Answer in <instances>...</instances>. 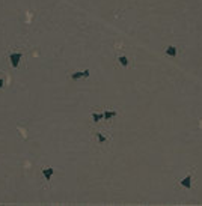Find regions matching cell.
Segmentation results:
<instances>
[{
    "mask_svg": "<svg viewBox=\"0 0 202 206\" xmlns=\"http://www.w3.org/2000/svg\"><path fill=\"white\" fill-rule=\"evenodd\" d=\"M21 57H23V54H21V53H12V54L9 56L11 65H12L14 68H17V66H18V63H20V60H21Z\"/></svg>",
    "mask_w": 202,
    "mask_h": 206,
    "instance_id": "6da1fadb",
    "label": "cell"
},
{
    "mask_svg": "<svg viewBox=\"0 0 202 206\" xmlns=\"http://www.w3.org/2000/svg\"><path fill=\"white\" fill-rule=\"evenodd\" d=\"M86 78V77H89V69H84V71H77V72H73L71 74V78L73 80H79V78Z\"/></svg>",
    "mask_w": 202,
    "mask_h": 206,
    "instance_id": "7a4b0ae2",
    "label": "cell"
},
{
    "mask_svg": "<svg viewBox=\"0 0 202 206\" xmlns=\"http://www.w3.org/2000/svg\"><path fill=\"white\" fill-rule=\"evenodd\" d=\"M53 173H54V169H51V167L42 169V175H44V178H46V180H50L51 176H53Z\"/></svg>",
    "mask_w": 202,
    "mask_h": 206,
    "instance_id": "3957f363",
    "label": "cell"
},
{
    "mask_svg": "<svg viewBox=\"0 0 202 206\" xmlns=\"http://www.w3.org/2000/svg\"><path fill=\"white\" fill-rule=\"evenodd\" d=\"M181 185H183L184 188H190V187H192V173L187 175V176L181 180Z\"/></svg>",
    "mask_w": 202,
    "mask_h": 206,
    "instance_id": "277c9868",
    "label": "cell"
},
{
    "mask_svg": "<svg viewBox=\"0 0 202 206\" xmlns=\"http://www.w3.org/2000/svg\"><path fill=\"white\" fill-rule=\"evenodd\" d=\"M166 54H167L169 57L176 56V47H173V45H169V47L166 48Z\"/></svg>",
    "mask_w": 202,
    "mask_h": 206,
    "instance_id": "5b68a950",
    "label": "cell"
},
{
    "mask_svg": "<svg viewBox=\"0 0 202 206\" xmlns=\"http://www.w3.org/2000/svg\"><path fill=\"white\" fill-rule=\"evenodd\" d=\"M115 114H116L115 111H106V113L103 114V118H104L106 121H109V119H112V118H113V116H115Z\"/></svg>",
    "mask_w": 202,
    "mask_h": 206,
    "instance_id": "8992f818",
    "label": "cell"
},
{
    "mask_svg": "<svg viewBox=\"0 0 202 206\" xmlns=\"http://www.w3.org/2000/svg\"><path fill=\"white\" fill-rule=\"evenodd\" d=\"M119 63L122 65V66H127L128 65V59H127V56H119Z\"/></svg>",
    "mask_w": 202,
    "mask_h": 206,
    "instance_id": "52a82bcc",
    "label": "cell"
},
{
    "mask_svg": "<svg viewBox=\"0 0 202 206\" xmlns=\"http://www.w3.org/2000/svg\"><path fill=\"white\" fill-rule=\"evenodd\" d=\"M92 119H94V122H100L103 119V114L101 113H94L92 114Z\"/></svg>",
    "mask_w": 202,
    "mask_h": 206,
    "instance_id": "ba28073f",
    "label": "cell"
},
{
    "mask_svg": "<svg viewBox=\"0 0 202 206\" xmlns=\"http://www.w3.org/2000/svg\"><path fill=\"white\" fill-rule=\"evenodd\" d=\"M97 137H98V142H100V143H104V142H106V137H104L103 134H97Z\"/></svg>",
    "mask_w": 202,
    "mask_h": 206,
    "instance_id": "9c48e42d",
    "label": "cell"
},
{
    "mask_svg": "<svg viewBox=\"0 0 202 206\" xmlns=\"http://www.w3.org/2000/svg\"><path fill=\"white\" fill-rule=\"evenodd\" d=\"M2 86H3V80H2V78H0V87H2Z\"/></svg>",
    "mask_w": 202,
    "mask_h": 206,
    "instance_id": "30bf717a",
    "label": "cell"
}]
</instances>
